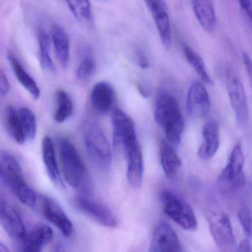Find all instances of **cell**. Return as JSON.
Instances as JSON below:
<instances>
[{"label": "cell", "instance_id": "1", "mask_svg": "<svg viewBox=\"0 0 252 252\" xmlns=\"http://www.w3.org/2000/svg\"><path fill=\"white\" fill-rule=\"evenodd\" d=\"M156 124L164 132L166 142L172 147L181 143L184 129V119L179 103L171 93L162 91L156 97L154 108Z\"/></svg>", "mask_w": 252, "mask_h": 252}, {"label": "cell", "instance_id": "2", "mask_svg": "<svg viewBox=\"0 0 252 252\" xmlns=\"http://www.w3.org/2000/svg\"><path fill=\"white\" fill-rule=\"evenodd\" d=\"M0 177L23 204L30 208L37 205V195L26 182L20 162L8 152H0Z\"/></svg>", "mask_w": 252, "mask_h": 252}, {"label": "cell", "instance_id": "3", "mask_svg": "<svg viewBox=\"0 0 252 252\" xmlns=\"http://www.w3.org/2000/svg\"><path fill=\"white\" fill-rule=\"evenodd\" d=\"M60 164L64 181L79 191L88 190L89 177L85 163L74 144L67 138L59 141Z\"/></svg>", "mask_w": 252, "mask_h": 252}, {"label": "cell", "instance_id": "4", "mask_svg": "<svg viewBox=\"0 0 252 252\" xmlns=\"http://www.w3.org/2000/svg\"><path fill=\"white\" fill-rule=\"evenodd\" d=\"M84 143L93 163L103 170L111 167L110 143L100 125L95 121L87 122L83 129Z\"/></svg>", "mask_w": 252, "mask_h": 252}, {"label": "cell", "instance_id": "5", "mask_svg": "<svg viewBox=\"0 0 252 252\" xmlns=\"http://www.w3.org/2000/svg\"><path fill=\"white\" fill-rule=\"evenodd\" d=\"M160 203L164 213L180 227L187 231H195L197 220L191 205L179 194L169 189L160 194Z\"/></svg>", "mask_w": 252, "mask_h": 252}, {"label": "cell", "instance_id": "6", "mask_svg": "<svg viewBox=\"0 0 252 252\" xmlns=\"http://www.w3.org/2000/svg\"><path fill=\"white\" fill-rule=\"evenodd\" d=\"M244 154L241 145L236 144L230 155L228 163L218 176V186L222 191L231 192L244 184Z\"/></svg>", "mask_w": 252, "mask_h": 252}, {"label": "cell", "instance_id": "7", "mask_svg": "<svg viewBox=\"0 0 252 252\" xmlns=\"http://www.w3.org/2000/svg\"><path fill=\"white\" fill-rule=\"evenodd\" d=\"M73 203L79 212L99 225L110 228L118 226L117 217L102 202L92 198L88 194H79L75 197Z\"/></svg>", "mask_w": 252, "mask_h": 252}, {"label": "cell", "instance_id": "8", "mask_svg": "<svg viewBox=\"0 0 252 252\" xmlns=\"http://www.w3.org/2000/svg\"><path fill=\"white\" fill-rule=\"evenodd\" d=\"M225 86L236 121L238 125H245L249 120V109L243 82L238 75L229 69L225 73Z\"/></svg>", "mask_w": 252, "mask_h": 252}, {"label": "cell", "instance_id": "9", "mask_svg": "<svg viewBox=\"0 0 252 252\" xmlns=\"http://www.w3.org/2000/svg\"><path fill=\"white\" fill-rule=\"evenodd\" d=\"M208 224L211 234L222 252H232L235 239L229 217L222 212L207 214Z\"/></svg>", "mask_w": 252, "mask_h": 252}, {"label": "cell", "instance_id": "10", "mask_svg": "<svg viewBox=\"0 0 252 252\" xmlns=\"http://www.w3.org/2000/svg\"><path fill=\"white\" fill-rule=\"evenodd\" d=\"M112 124L113 144L117 151L122 152L126 145L138 140L133 121L120 109H116L113 111Z\"/></svg>", "mask_w": 252, "mask_h": 252}, {"label": "cell", "instance_id": "11", "mask_svg": "<svg viewBox=\"0 0 252 252\" xmlns=\"http://www.w3.org/2000/svg\"><path fill=\"white\" fill-rule=\"evenodd\" d=\"M40 209L44 218L54 225L64 237H71L73 222L56 200L47 196L40 197Z\"/></svg>", "mask_w": 252, "mask_h": 252}, {"label": "cell", "instance_id": "12", "mask_svg": "<svg viewBox=\"0 0 252 252\" xmlns=\"http://www.w3.org/2000/svg\"><path fill=\"white\" fill-rule=\"evenodd\" d=\"M187 112L192 119H200L206 116L211 107L209 93L200 82L191 84L187 97Z\"/></svg>", "mask_w": 252, "mask_h": 252}, {"label": "cell", "instance_id": "13", "mask_svg": "<svg viewBox=\"0 0 252 252\" xmlns=\"http://www.w3.org/2000/svg\"><path fill=\"white\" fill-rule=\"evenodd\" d=\"M0 225L11 238L23 240L27 234L18 211L5 200L0 201Z\"/></svg>", "mask_w": 252, "mask_h": 252}, {"label": "cell", "instance_id": "14", "mask_svg": "<svg viewBox=\"0 0 252 252\" xmlns=\"http://www.w3.org/2000/svg\"><path fill=\"white\" fill-rule=\"evenodd\" d=\"M150 252H181L179 239L173 228L165 222L158 224L153 231Z\"/></svg>", "mask_w": 252, "mask_h": 252}, {"label": "cell", "instance_id": "15", "mask_svg": "<svg viewBox=\"0 0 252 252\" xmlns=\"http://www.w3.org/2000/svg\"><path fill=\"white\" fill-rule=\"evenodd\" d=\"M146 5L153 15L160 40L166 48L172 43V29L166 2L160 0L146 1Z\"/></svg>", "mask_w": 252, "mask_h": 252}, {"label": "cell", "instance_id": "16", "mask_svg": "<svg viewBox=\"0 0 252 252\" xmlns=\"http://www.w3.org/2000/svg\"><path fill=\"white\" fill-rule=\"evenodd\" d=\"M127 163L126 178L132 188L139 189L144 179V158L139 142L124 152Z\"/></svg>", "mask_w": 252, "mask_h": 252}, {"label": "cell", "instance_id": "17", "mask_svg": "<svg viewBox=\"0 0 252 252\" xmlns=\"http://www.w3.org/2000/svg\"><path fill=\"white\" fill-rule=\"evenodd\" d=\"M116 101V93L110 84L98 82L91 94V103L94 110L100 115H106L113 108Z\"/></svg>", "mask_w": 252, "mask_h": 252}, {"label": "cell", "instance_id": "18", "mask_svg": "<svg viewBox=\"0 0 252 252\" xmlns=\"http://www.w3.org/2000/svg\"><path fill=\"white\" fill-rule=\"evenodd\" d=\"M54 237V231L49 225L38 224L23 239L20 252H43L45 246Z\"/></svg>", "mask_w": 252, "mask_h": 252}, {"label": "cell", "instance_id": "19", "mask_svg": "<svg viewBox=\"0 0 252 252\" xmlns=\"http://www.w3.org/2000/svg\"><path fill=\"white\" fill-rule=\"evenodd\" d=\"M42 153L44 164L51 182L60 189L65 188L57 161L54 142L48 135L42 141Z\"/></svg>", "mask_w": 252, "mask_h": 252}, {"label": "cell", "instance_id": "20", "mask_svg": "<svg viewBox=\"0 0 252 252\" xmlns=\"http://www.w3.org/2000/svg\"><path fill=\"white\" fill-rule=\"evenodd\" d=\"M203 141L199 147L197 156L201 160H208L215 156L220 147V129L215 121L209 120L202 130Z\"/></svg>", "mask_w": 252, "mask_h": 252}, {"label": "cell", "instance_id": "21", "mask_svg": "<svg viewBox=\"0 0 252 252\" xmlns=\"http://www.w3.org/2000/svg\"><path fill=\"white\" fill-rule=\"evenodd\" d=\"M51 44L54 48L57 61L62 67H68L70 60V40L64 29L60 26H54L51 29Z\"/></svg>", "mask_w": 252, "mask_h": 252}, {"label": "cell", "instance_id": "22", "mask_svg": "<svg viewBox=\"0 0 252 252\" xmlns=\"http://www.w3.org/2000/svg\"><path fill=\"white\" fill-rule=\"evenodd\" d=\"M193 10L201 27L206 32H212L217 26L215 5L212 1H193Z\"/></svg>", "mask_w": 252, "mask_h": 252}, {"label": "cell", "instance_id": "23", "mask_svg": "<svg viewBox=\"0 0 252 252\" xmlns=\"http://www.w3.org/2000/svg\"><path fill=\"white\" fill-rule=\"evenodd\" d=\"M8 60L17 80L34 99L37 100L41 94L40 88L38 86L37 83L26 71L14 54H8Z\"/></svg>", "mask_w": 252, "mask_h": 252}, {"label": "cell", "instance_id": "24", "mask_svg": "<svg viewBox=\"0 0 252 252\" xmlns=\"http://www.w3.org/2000/svg\"><path fill=\"white\" fill-rule=\"evenodd\" d=\"M160 161L165 175L169 178H175L181 167V160L172 145L163 141L160 147Z\"/></svg>", "mask_w": 252, "mask_h": 252}, {"label": "cell", "instance_id": "25", "mask_svg": "<svg viewBox=\"0 0 252 252\" xmlns=\"http://www.w3.org/2000/svg\"><path fill=\"white\" fill-rule=\"evenodd\" d=\"M39 57L41 67L47 71L55 72L56 67L51 57V39L48 32L40 29L37 33Z\"/></svg>", "mask_w": 252, "mask_h": 252}, {"label": "cell", "instance_id": "26", "mask_svg": "<svg viewBox=\"0 0 252 252\" xmlns=\"http://www.w3.org/2000/svg\"><path fill=\"white\" fill-rule=\"evenodd\" d=\"M57 107L54 119L57 123L63 124L70 119L74 111V106L70 95L63 90L57 92Z\"/></svg>", "mask_w": 252, "mask_h": 252}, {"label": "cell", "instance_id": "27", "mask_svg": "<svg viewBox=\"0 0 252 252\" xmlns=\"http://www.w3.org/2000/svg\"><path fill=\"white\" fill-rule=\"evenodd\" d=\"M7 126L14 141L19 144H24L26 142V138L23 132V126L19 117L18 111L14 106H8L6 108Z\"/></svg>", "mask_w": 252, "mask_h": 252}, {"label": "cell", "instance_id": "28", "mask_svg": "<svg viewBox=\"0 0 252 252\" xmlns=\"http://www.w3.org/2000/svg\"><path fill=\"white\" fill-rule=\"evenodd\" d=\"M183 51H184V56H185L187 61L189 63L190 65L194 69L202 81L206 84L213 83L212 78L208 73L204 62L200 56L198 55L191 47L187 45H184Z\"/></svg>", "mask_w": 252, "mask_h": 252}, {"label": "cell", "instance_id": "29", "mask_svg": "<svg viewBox=\"0 0 252 252\" xmlns=\"http://www.w3.org/2000/svg\"><path fill=\"white\" fill-rule=\"evenodd\" d=\"M26 140H33L37 132V122L33 112L28 107H21L18 111Z\"/></svg>", "mask_w": 252, "mask_h": 252}, {"label": "cell", "instance_id": "30", "mask_svg": "<svg viewBox=\"0 0 252 252\" xmlns=\"http://www.w3.org/2000/svg\"><path fill=\"white\" fill-rule=\"evenodd\" d=\"M67 3L76 20L88 24L93 23L94 17L91 2L88 1H68Z\"/></svg>", "mask_w": 252, "mask_h": 252}, {"label": "cell", "instance_id": "31", "mask_svg": "<svg viewBox=\"0 0 252 252\" xmlns=\"http://www.w3.org/2000/svg\"><path fill=\"white\" fill-rule=\"evenodd\" d=\"M95 70V62L91 55H86L79 64L77 77L81 80H86L92 76Z\"/></svg>", "mask_w": 252, "mask_h": 252}, {"label": "cell", "instance_id": "32", "mask_svg": "<svg viewBox=\"0 0 252 252\" xmlns=\"http://www.w3.org/2000/svg\"><path fill=\"white\" fill-rule=\"evenodd\" d=\"M237 218L243 227V231L250 237L252 234V218L250 212L246 208H242L237 212Z\"/></svg>", "mask_w": 252, "mask_h": 252}, {"label": "cell", "instance_id": "33", "mask_svg": "<svg viewBox=\"0 0 252 252\" xmlns=\"http://www.w3.org/2000/svg\"><path fill=\"white\" fill-rule=\"evenodd\" d=\"M11 89L9 80L5 71L0 68V95L5 96L8 95Z\"/></svg>", "mask_w": 252, "mask_h": 252}, {"label": "cell", "instance_id": "34", "mask_svg": "<svg viewBox=\"0 0 252 252\" xmlns=\"http://www.w3.org/2000/svg\"><path fill=\"white\" fill-rule=\"evenodd\" d=\"M135 62L142 69L148 68L150 66L148 59L144 52L141 51H137L135 56Z\"/></svg>", "mask_w": 252, "mask_h": 252}, {"label": "cell", "instance_id": "35", "mask_svg": "<svg viewBox=\"0 0 252 252\" xmlns=\"http://www.w3.org/2000/svg\"><path fill=\"white\" fill-rule=\"evenodd\" d=\"M239 5H240L242 11L244 12V14L249 19V20H252V1H251V0L240 1Z\"/></svg>", "mask_w": 252, "mask_h": 252}, {"label": "cell", "instance_id": "36", "mask_svg": "<svg viewBox=\"0 0 252 252\" xmlns=\"http://www.w3.org/2000/svg\"><path fill=\"white\" fill-rule=\"evenodd\" d=\"M243 59L246 70H247L248 73H249V77L251 78V76H252V61H251L250 57L247 53H243Z\"/></svg>", "mask_w": 252, "mask_h": 252}, {"label": "cell", "instance_id": "37", "mask_svg": "<svg viewBox=\"0 0 252 252\" xmlns=\"http://www.w3.org/2000/svg\"><path fill=\"white\" fill-rule=\"evenodd\" d=\"M236 252H251V244L249 240H243L237 247Z\"/></svg>", "mask_w": 252, "mask_h": 252}, {"label": "cell", "instance_id": "38", "mask_svg": "<svg viewBox=\"0 0 252 252\" xmlns=\"http://www.w3.org/2000/svg\"><path fill=\"white\" fill-rule=\"evenodd\" d=\"M0 252H11L6 245L0 241Z\"/></svg>", "mask_w": 252, "mask_h": 252}, {"label": "cell", "instance_id": "39", "mask_svg": "<svg viewBox=\"0 0 252 252\" xmlns=\"http://www.w3.org/2000/svg\"><path fill=\"white\" fill-rule=\"evenodd\" d=\"M54 252H68L67 250H66L65 248L63 247L62 245H58V246L56 247L55 251Z\"/></svg>", "mask_w": 252, "mask_h": 252}]
</instances>
